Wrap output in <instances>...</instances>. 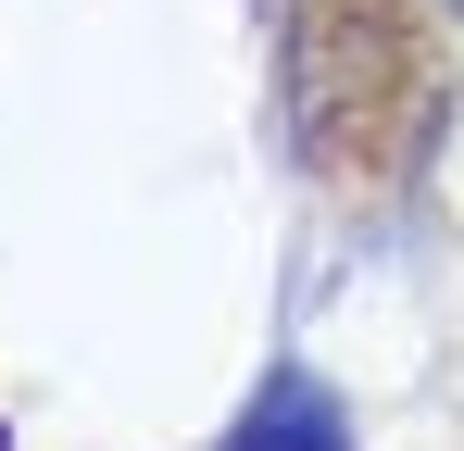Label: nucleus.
Listing matches in <instances>:
<instances>
[{
    "label": "nucleus",
    "instance_id": "1",
    "mask_svg": "<svg viewBox=\"0 0 464 451\" xmlns=\"http://www.w3.org/2000/svg\"><path fill=\"white\" fill-rule=\"evenodd\" d=\"M427 113H440V88H427L401 0H302L289 13V139L314 176L377 188L389 163H414Z\"/></svg>",
    "mask_w": 464,
    "mask_h": 451
},
{
    "label": "nucleus",
    "instance_id": "2",
    "mask_svg": "<svg viewBox=\"0 0 464 451\" xmlns=\"http://www.w3.org/2000/svg\"><path fill=\"white\" fill-rule=\"evenodd\" d=\"M227 451H352V414H339V389L302 364H276L251 389V414L227 427Z\"/></svg>",
    "mask_w": 464,
    "mask_h": 451
}]
</instances>
